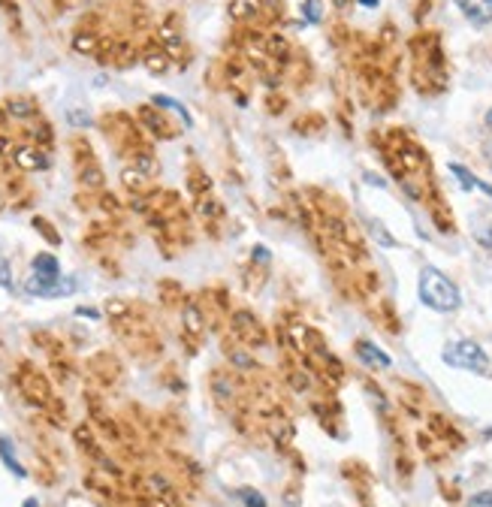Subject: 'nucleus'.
<instances>
[{
    "mask_svg": "<svg viewBox=\"0 0 492 507\" xmlns=\"http://www.w3.org/2000/svg\"><path fill=\"white\" fill-rule=\"evenodd\" d=\"M100 206H103V211H112V215H118V211H121L118 199L112 197V194H103V197H100Z\"/></svg>",
    "mask_w": 492,
    "mask_h": 507,
    "instance_id": "f704fd0d",
    "label": "nucleus"
},
{
    "mask_svg": "<svg viewBox=\"0 0 492 507\" xmlns=\"http://www.w3.org/2000/svg\"><path fill=\"white\" fill-rule=\"evenodd\" d=\"M257 13H260V0H233L230 4V16L239 18V21L254 18Z\"/></svg>",
    "mask_w": 492,
    "mask_h": 507,
    "instance_id": "412c9836",
    "label": "nucleus"
},
{
    "mask_svg": "<svg viewBox=\"0 0 492 507\" xmlns=\"http://www.w3.org/2000/svg\"><path fill=\"white\" fill-rule=\"evenodd\" d=\"M139 121L148 127L158 139H172L175 136V130H172V124L163 118V112L160 109H154V106H139Z\"/></svg>",
    "mask_w": 492,
    "mask_h": 507,
    "instance_id": "6e6552de",
    "label": "nucleus"
},
{
    "mask_svg": "<svg viewBox=\"0 0 492 507\" xmlns=\"http://www.w3.org/2000/svg\"><path fill=\"white\" fill-rule=\"evenodd\" d=\"M73 435H76V441H79V444L88 450V453H94V456L100 459V450H97V444H94V432H91V426H88V423L76 426V432H73Z\"/></svg>",
    "mask_w": 492,
    "mask_h": 507,
    "instance_id": "393cba45",
    "label": "nucleus"
},
{
    "mask_svg": "<svg viewBox=\"0 0 492 507\" xmlns=\"http://www.w3.org/2000/svg\"><path fill=\"white\" fill-rule=\"evenodd\" d=\"M37 139H40V142H46V145L52 142V130H49V124H42V127L37 130Z\"/></svg>",
    "mask_w": 492,
    "mask_h": 507,
    "instance_id": "ea45409f",
    "label": "nucleus"
},
{
    "mask_svg": "<svg viewBox=\"0 0 492 507\" xmlns=\"http://www.w3.org/2000/svg\"><path fill=\"white\" fill-rule=\"evenodd\" d=\"M287 380H290V387H293L296 392H305L311 387V380L305 378V371H299V368H290L287 371Z\"/></svg>",
    "mask_w": 492,
    "mask_h": 507,
    "instance_id": "c756f323",
    "label": "nucleus"
},
{
    "mask_svg": "<svg viewBox=\"0 0 492 507\" xmlns=\"http://www.w3.org/2000/svg\"><path fill=\"white\" fill-rule=\"evenodd\" d=\"M145 182H148V175L139 173L136 166H127L121 169V185H124L130 194H145Z\"/></svg>",
    "mask_w": 492,
    "mask_h": 507,
    "instance_id": "dca6fc26",
    "label": "nucleus"
},
{
    "mask_svg": "<svg viewBox=\"0 0 492 507\" xmlns=\"http://www.w3.org/2000/svg\"><path fill=\"white\" fill-rule=\"evenodd\" d=\"M472 507H492V492H480L472 499Z\"/></svg>",
    "mask_w": 492,
    "mask_h": 507,
    "instance_id": "4c0bfd02",
    "label": "nucleus"
},
{
    "mask_svg": "<svg viewBox=\"0 0 492 507\" xmlns=\"http://www.w3.org/2000/svg\"><path fill=\"white\" fill-rule=\"evenodd\" d=\"M79 185L88 187V190H103V185H106L103 169H100L94 161H88V163L79 169Z\"/></svg>",
    "mask_w": 492,
    "mask_h": 507,
    "instance_id": "4468645a",
    "label": "nucleus"
},
{
    "mask_svg": "<svg viewBox=\"0 0 492 507\" xmlns=\"http://www.w3.org/2000/svg\"><path fill=\"white\" fill-rule=\"evenodd\" d=\"M251 254H254V263H257V260H260V263H269V251H266L263 245H254Z\"/></svg>",
    "mask_w": 492,
    "mask_h": 507,
    "instance_id": "58836bf2",
    "label": "nucleus"
},
{
    "mask_svg": "<svg viewBox=\"0 0 492 507\" xmlns=\"http://www.w3.org/2000/svg\"><path fill=\"white\" fill-rule=\"evenodd\" d=\"M453 4L474 25H489L492 21V0H453Z\"/></svg>",
    "mask_w": 492,
    "mask_h": 507,
    "instance_id": "1a4fd4ad",
    "label": "nucleus"
},
{
    "mask_svg": "<svg viewBox=\"0 0 492 507\" xmlns=\"http://www.w3.org/2000/svg\"><path fill=\"white\" fill-rule=\"evenodd\" d=\"M133 308H130V302H124V299H109L106 302V314L112 320H121V317H127Z\"/></svg>",
    "mask_w": 492,
    "mask_h": 507,
    "instance_id": "bb28decb",
    "label": "nucleus"
},
{
    "mask_svg": "<svg viewBox=\"0 0 492 507\" xmlns=\"http://www.w3.org/2000/svg\"><path fill=\"white\" fill-rule=\"evenodd\" d=\"M0 209H4V199H0Z\"/></svg>",
    "mask_w": 492,
    "mask_h": 507,
    "instance_id": "49530a36",
    "label": "nucleus"
},
{
    "mask_svg": "<svg viewBox=\"0 0 492 507\" xmlns=\"http://www.w3.org/2000/svg\"><path fill=\"white\" fill-rule=\"evenodd\" d=\"M356 356H360L368 368H390V366H393V359H390L377 344L365 342V338H360V342H356Z\"/></svg>",
    "mask_w": 492,
    "mask_h": 507,
    "instance_id": "f8f14e48",
    "label": "nucleus"
},
{
    "mask_svg": "<svg viewBox=\"0 0 492 507\" xmlns=\"http://www.w3.org/2000/svg\"><path fill=\"white\" fill-rule=\"evenodd\" d=\"M142 64H145V70H148L151 76H163L166 70H170V54H166L163 49L158 46H148L142 54Z\"/></svg>",
    "mask_w": 492,
    "mask_h": 507,
    "instance_id": "ddd939ff",
    "label": "nucleus"
},
{
    "mask_svg": "<svg viewBox=\"0 0 492 507\" xmlns=\"http://www.w3.org/2000/svg\"><path fill=\"white\" fill-rule=\"evenodd\" d=\"M21 507H40V501H37V499H28V501L21 504Z\"/></svg>",
    "mask_w": 492,
    "mask_h": 507,
    "instance_id": "37998d69",
    "label": "nucleus"
},
{
    "mask_svg": "<svg viewBox=\"0 0 492 507\" xmlns=\"http://www.w3.org/2000/svg\"><path fill=\"white\" fill-rule=\"evenodd\" d=\"M33 227H37V233H40L49 245H61V233H54V227H52L46 218H33Z\"/></svg>",
    "mask_w": 492,
    "mask_h": 507,
    "instance_id": "a878e982",
    "label": "nucleus"
},
{
    "mask_svg": "<svg viewBox=\"0 0 492 507\" xmlns=\"http://www.w3.org/2000/svg\"><path fill=\"white\" fill-rule=\"evenodd\" d=\"M9 151H13V145H9V139L0 136V154H9Z\"/></svg>",
    "mask_w": 492,
    "mask_h": 507,
    "instance_id": "79ce46f5",
    "label": "nucleus"
},
{
    "mask_svg": "<svg viewBox=\"0 0 492 507\" xmlns=\"http://www.w3.org/2000/svg\"><path fill=\"white\" fill-rule=\"evenodd\" d=\"M477 242H480V245H486V247H492V230H486V233L480 230V233H477Z\"/></svg>",
    "mask_w": 492,
    "mask_h": 507,
    "instance_id": "a19ab883",
    "label": "nucleus"
},
{
    "mask_svg": "<svg viewBox=\"0 0 492 507\" xmlns=\"http://www.w3.org/2000/svg\"><path fill=\"white\" fill-rule=\"evenodd\" d=\"M302 18L308 25H320L323 21V0H302Z\"/></svg>",
    "mask_w": 492,
    "mask_h": 507,
    "instance_id": "b1692460",
    "label": "nucleus"
},
{
    "mask_svg": "<svg viewBox=\"0 0 492 507\" xmlns=\"http://www.w3.org/2000/svg\"><path fill=\"white\" fill-rule=\"evenodd\" d=\"M363 6H377V0H360Z\"/></svg>",
    "mask_w": 492,
    "mask_h": 507,
    "instance_id": "c03bdc74",
    "label": "nucleus"
},
{
    "mask_svg": "<svg viewBox=\"0 0 492 507\" xmlns=\"http://www.w3.org/2000/svg\"><path fill=\"white\" fill-rule=\"evenodd\" d=\"M230 330L233 335L239 338V342H245L248 347H263L266 342H269V335H266V326L257 320V314L251 311H233V317H230Z\"/></svg>",
    "mask_w": 492,
    "mask_h": 507,
    "instance_id": "39448f33",
    "label": "nucleus"
},
{
    "mask_svg": "<svg viewBox=\"0 0 492 507\" xmlns=\"http://www.w3.org/2000/svg\"><path fill=\"white\" fill-rule=\"evenodd\" d=\"M417 293H420V302L432 311H441V314H450L462 305V293L459 287L447 278L441 269L435 266H423L420 269V281H417Z\"/></svg>",
    "mask_w": 492,
    "mask_h": 507,
    "instance_id": "f257e3e1",
    "label": "nucleus"
},
{
    "mask_svg": "<svg viewBox=\"0 0 492 507\" xmlns=\"http://www.w3.org/2000/svg\"><path fill=\"white\" fill-rule=\"evenodd\" d=\"M66 118H70V124H76V127H88V124H91V115H88V112H76V109L66 112Z\"/></svg>",
    "mask_w": 492,
    "mask_h": 507,
    "instance_id": "473e14b6",
    "label": "nucleus"
},
{
    "mask_svg": "<svg viewBox=\"0 0 492 507\" xmlns=\"http://www.w3.org/2000/svg\"><path fill=\"white\" fill-rule=\"evenodd\" d=\"M486 124H489V127H492V109L486 112Z\"/></svg>",
    "mask_w": 492,
    "mask_h": 507,
    "instance_id": "a18cd8bd",
    "label": "nucleus"
},
{
    "mask_svg": "<svg viewBox=\"0 0 492 507\" xmlns=\"http://www.w3.org/2000/svg\"><path fill=\"white\" fill-rule=\"evenodd\" d=\"M109 61H115L118 66H127L136 61V49H133V42L127 40H118V42H112V58Z\"/></svg>",
    "mask_w": 492,
    "mask_h": 507,
    "instance_id": "6ab92c4d",
    "label": "nucleus"
},
{
    "mask_svg": "<svg viewBox=\"0 0 492 507\" xmlns=\"http://www.w3.org/2000/svg\"><path fill=\"white\" fill-rule=\"evenodd\" d=\"M13 163L25 169V173H40V169L49 166V157L46 151L33 148V145H18V148H13Z\"/></svg>",
    "mask_w": 492,
    "mask_h": 507,
    "instance_id": "0eeeda50",
    "label": "nucleus"
},
{
    "mask_svg": "<svg viewBox=\"0 0 492 507\" xmlns=\"http://www.w3.org/2000/svg\"><path fill=\"white\" fill-rule=\"evenodd\" d=\"M182 335L191 342V354L197 351V344L203 342V335H206V314L199 308V302H194V299H187L182 305Z\"/></svg>",
    "mask_w": 492,
    "mask_h": 507,
    "instance_id": "423d86ee",
    "label": "nucleus"
},
{
    "mask_svg": "<svg viewBox=\"0 0 492 507\" xmlns=\"http://www.w3.org/2000/svg\"><path fill=\"white\" fill-rule=\"evenodd\" d=\"M33 272H40V275H61V266H58V260H54L52 254H37V257H33Z\"/></svg>",
    "mask_w": 492,
    "mask_h": 507,
    "instance_id": "5701e85b",
    "label": "nucleus"
},
{
    "mask_svg": "<svg viewBox=\"0 0 492 507\" xmlns=\"http://www.w3.org/2000/svg\"><path fill=\"white\" fill-rule=\"evenodd\" d=\"M227 356H230V363L236 366V368H257V359L251 356V354H245V351H227Z\"/></svg>",
    "mask_w": 492,
    "mask_h": 507,
    "instance_id": "cd10ccee",
    "label": "nucleus"
},
{
    "mask_svg": "<svg viewBox=\"0 0 492 507\" xmlns=\"http://www.w3.org/2000/svg\"><path fill=\"white\" fill-rule=\"evenodd\" d=\"M25 290L33 293L40 299H61V296H73L79 284L73 278H61V275H40L33 272L28 281H25Z\"/></svg>",
    "mask_w": 492,
    "mask_h": 507,
    "instance_id": "20e7f679",
    "label": "nucleus"
},
{
    "mask_svg": "<svg viewBox=\"0 0 492 507\" xmlns=\"http://www.w3.org/2000/svg\"><path fill=\"white\" fill-rule=\"evenodd\" d=\"M209 187H211V182H209V178L197 173V175H194V182H191V190H194V194H206Z\"/></svg>",
    "mask_w": 492,
    "mask_h": 507,
    "instance_id": "e433bc0d",
    "label": "nucleus"
},
{
    "mask_svg": "<svg viewBox=\"0 0 492 507\" xmlns=\"http://www.w3.org/2000/svg\"><path fill=\"white\" fill-rule=\"evenodd\" d=\"M0 287L13 290V266H9V260L4 254H0Z\"/></svg>",
    "mask_w": 492,
    "mask_h": 507,
    "instance_id": "7c9ffc66",
    "label": "nucleus"
},
{
    "mask_svg": "<svg viewBox=\"0 0 492 507\" xmlns=\"http://www.w3.org/2000/svg\"><path fill=\"white\" fill-rule=\"evenodd\" d=\"M6 115L9 118H18V121L33 118V115H37V103L28 100V97H9L6 100Z\"/></svg>",
    "mask_w": 492,
    "mask_h": 507,
    "instance_id": "2eb2a0df",
    "label": "nucleus"
},
{
    "mask_svg": "<svg viewBox=\"0 0 492 507\" xmlns=\"http://www.w3.org/2000/svg\"><path fill=\"white\" fill-rule=\"evenodd\" d=\"M158 37H160V46H163V52L170 54V58H175V54H182L184 42H182V30H178L175 18H166V21H160V28H158Z\"/></svg>",
    "mask_w": 492,
    "mask_h": 507,
    "instance_id": "9d476101",
    "label": "nucleus"
},
{
    "mask_svg": "<svg viewBox=\"0 0 492 507\" xmlns=\"http://www.w3.org/2000/svg\"><path fill=\"white\" fill-rule=\"evenodd\" d=\"M16 384L21 390V396H25L30 404H40V408H49L54 402V392H52V384L49 378L42 375V371L33 366V363H21L18 371H16Z\"/></svg>",
    "mask_w": 492,
    "mask_h": 507,
    "instance_id": "7ed1b4c3",
    "label": "nucleus"
},
{
    "mask_svg": "<svg viewBox=\"0 0 492 507\" xmlns=\"http://www.w3.org/2000/svg\"><path fill=\"white\" fill-rule=\"evenodd\" d=\"M151 106H158V109H172L178 118L184 121V127H194V118L187 115V109L178 103V100H172V97H166V94H158V97H151Z\"/></svg>",
    "mask_w": 492,
    "mask_h": 507,
    "instance_id": "f3484780",
    "label": "nucleus"
},
{
    "mask_svg": "<svg viewBox=\"0 0 492 507\" xmlns=\"http://www.w3.org/2000/svg\"><path fill=\"white\" fill-rule=\"evenodd\" d=\"M199 215H203L206 221H215L223 215V209H221V202L215 199H199Z\"/></svg>",
    "mask_w": 492,
    "mask_h": 507,
    "instance_id": "c85d7f7f",
    "label": "nucleus"
},
{
    "mask_svg": "<svg viewBox=\"0 0 492 507\" xmlns=\"http://www.w3.org/2000/svg\"><path fill=\"white\" fill-rule=\"evenodd\" d=\"M211 396H215L221 408L236 399V380H233V375H227V371H211Z\"/></svg>",
    "mask_w": 492,
    "mask_h": 507,
    "instance_id": "9b49d317",
    "label": "nucleus"
},
{
    "mask_svg": "<svg viewBox=\"0 0 492 507\" xmlns=\"http://www.w3.org/2000/svg\"><path fill=\"white\" fill-rule=\"evenodd\" d=\"M242 501H245V507H269L257 489H242Z\"/></svg>",
    "mask_w": 492,
    "mask_h": 507,
    "instance_id": "2f4dec72",
    "label": "nucleus"
},
{
    "mask_svg": "<svg viewBox=\"0 0 492 507\" xmlns=\"http://www.w3.org/2000/svg\"><path fill=\"white\" fill-rule=\"evenodd\" d=\"M97 46H100V37L91 30H79L73 37V52H79V54H97Z\"/></svg>",
    "mask_w": 492,
    "mask_h": 507,
    "instance_id": "aec40b11",
    "label": "nucleus"
},
{
    "mask_svg": "<svg viewBox=\"0 0 492 507\" xmlns=\"http://www.w3.org/2000/svg\"><path fill=\"white\" fill-rule=\"evenodd\" d=\"M444 363L462 371H474V375H489V356L472 338H462V342H453L444 347Z\"/></svg>",
    "mask_w": 492,
    "mask_h": 507,
    "instance_id": "f03ea898",
    "label": "nucleus"
},
{
    "mask_svg": "<svg viewBox=\"0 0 492 507\" xmlns=\"http://www.w3.org/2000/svg\"><path fill=\"white\" fill-rule=\"evenodd\" d=\"M266 46H269L275 54H281V52H287V40L278 37V33H272V37H266Z\"/></svg>",
    "mask_w": 492,
    "mask_h": 507,
    "instance_id": "72a5a7b5",
    "label": "nucleus"
},
{
    "mask_svg": "<svg viewBox=\"0 0 492 507\" xmlns=\"http://www.w3.org/2000/svg\"><path fill=\"white\" fill-rule=\"evenodd\" d=\"M142 504L145 507H172V499H166V495H148Z\"/></svg>",
    "mask_w": 492,
    "mask_h": 507,
    "instance_id": "c9c22d12",
    "label": "nucleus"
},
{
    "mask_svg": "<svg viewBox=\"0 0 492 507\" xmlns=\"http://www.w3.org/2000/svg\"><path fill=\"white\" fill-rule=\"evenodd\" d=\"M133 166L139 169V173H145V175H154L158 173V161H154V154L151 151H145V148H133Z\"/></svg>",
    "mask_w": 492,
    "mask_h": 507,
    "instance_id": "4be33fe9",
    "label": "nucleus"
},
{
    "mask_svg": "<svg viewBox=\"0 0 492 507\" xmlns=\"http://www.w3.org/2000/svg\"><path fill=\"white\" fill-rule=\"evenodd\" d=\"M0 459H4V465L13 471L16 477H28V471H25V465H21V462L16 459V453H13V444L6 441L4 435H0Z\"/></svg>",
    "mask_w": 492,
    "mask_h": 507,
    "instance_id": "a211bd4d",
    "label": "nucleus"
}]
</instances>
